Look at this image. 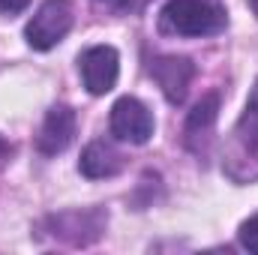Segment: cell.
Masks as SVG:
<instances>
[{"label": "cell", "mask_w": 258, "mask_h": 255, "mask_svg": "<svg viewBox=\"0 0 258 255\" xmlns=\"http://www.w3.org/2000/svg\"><path fill=\"white\" fill-rule=\"evenodd\" d=\"M111 135L117 141H129V144H147L150 135H153L150 108L135 96L117 99L111 105Z\"/></svg>", "instance_id": "cell-5"}, {"label": "cell", "mask_w": 258, "mask_h": 255, "mask_svg": "<svg viewBox=\"0 0 258 255\" xmlns=\"http://www.w3.org/2000/svg\"><path fill=\"white\" fill-rule=\"evenodd\" d=\"M237 237H240L243 249H249V252H255V255H258V213H255V216H249V219L240 225Z\"/></svg>", "instance_id": "cell-11"}, {"label": "cell", "mask_w": 258, "mask_h": 255, "mask_svg": "<svg viewBox=\"0 0 258 255\" xmlns=\"http://www.w3.org/2000/svg\"><path fill=\"white\" fill-rule=\"evenodd\" d=\"M30 6V0H0V15H18Z\"/></svg>", "instance_id": "cell-13"}, {"label": "cell", "mask_w": 258, "mask_h": 255, "mask_svg": "<svg viewBox=\"0 0 258 255\" xmlns=\"http://www.w3.org/2000/svg\"><path fill=\"white\" fill-rule=\"evenodd\" d=\"M45 225L51 228V234L57 240L72 243V246H87V243H93V240L102 237V231L108 225V216L99 207H90V210H63V213L48 216Z\"/></svg>", "instance_id": "cell-4"}, {"label": "cell", "mask_w": 258, "mask_h": 255, "mask_svg": "<svg viewBox=\"0 0 258 255\" xmlns=\"http://www.w3.org/2000/svg\"><path fill=\"white\" fill-rule=\"evenodd\" d=\"M12 153H15V147H12L6 138H0V168H3V165L12 159Z\"/></svg>", "instance_id": "cell-14"}, {"label": "cell", "mask_w": 258, "mask_h": 255, "mask_svg": "<svg viewBox=\"0 0 258 255\" xmlns=\"http://www.w3.org/2000/svg\"><path fill=\"white\" fill-rule=\"evenodd\" d=\"M123 165H126L123 153H120L114 144H108V141H93V144H87L84 153H81V162H78L81 174L90 177V180L114 177V174L123 171Z\"/></svg>", "instance_id": "cell-10"}, {"label": "cell", "mask_w": 258, "mask_h": 255, "mask_svg": "<svg viewBox=\"0 0 258 255\" xmlns=\"http://www.w3.org/2000/svg\"><path fill=\"white\" fill-rule=\"evenodd\" d=\"M96 3H99V6H111L114 0H96Z\"/></svg>", "instance_id": "cell-16"}, {"label": "cell", "mask_w": 258, "mask_h": 255, "mask_svg": "<svg viewBox=\"0 0 258 255\" xmlns=\"http://www.w3.org/2000/svg\"><path fill=\"white\" fill-rule=\"evenodd\" d=\"M246 3H249V9L255 12V18H258V0H246Z\"/></svg>", "instance_id": "cell-15"}, {"label": "cell", "mask_w": 258, "mask_h": 255, "mask_svg": "<svg viewBox=\"0 0 258 255\" xmlns=\"http://www.w3.org/2000/svg\"><path fill=\"white\" fill-rule=\"evenodd\" d=\"M78 69L84 78V87L93 96H105L108 90H114L117 75H120V57L111 45H93L78 57Z\"/></svg>", "instance_id": "cell-6"}, {"label": "cell", "mask_w": 258, "mask_h": 255, "mask_svg": "<svg viewBox=\"0 0 258 255\" xmlns=\"http://www.w3.org/2000/svg\"><path fill=\"white\" fill-rule=\"evenodd\" d=\"M225 24L228 12L219 0H168L159 12V30L168 36H213Z\"/></svg>", "instance_id": "cell-1"}, {"label": "cell", "mask_w": 258, "mask_h": 255, "mask_svg": "<svg viewBox=\"0 0 258 255\" xmlns=\"http://www.w3.org/2000/svg\"><path fill=\"white\" fill-rule=\"evenodd\" d=\"M72 135H75V111L69 105H54L45 114L42 126H39L36 147L45 156H57V153H63L66 147H69Z\"/></svg>", "instance_id": "cell-9"}, {"label": "cell", "mask_w": 258, "mask_h": 255, "mask_svg": "<svg viewBox=\"0 0 258 255\" xmlns=\"http://www.w3.org/2000/svg\"><path fill=\"white\" fill-rule=\"evenodd\" d=\"M216 117H219V93H207L201 96V102L195 105L186 117V126H183V141L186 147L204 156L210 141H213V126H216Z\"/></svg>", "instance_id": "cell-8"}, {"label": "cell", "mask_w": 258, "mask_h": 255, "mask_svg": "<svg viewBox=\"0 0 258 255\" xmlns=\"http://www.w3.org/2000/svg\"><path fill=\"white\" fill-rule=\"evenodd\" d=\"M150 75L153 81L162 87L165 99L171 105H180L189 93V84H192L195 66L189 57H177V54H165V57H153L150 60Z\"/></svg>", "instance_id": "cell-7"}, {"label": "cell", "mask_w": 258, "mask_h": 255, "mask_svg": "<svg viewBox=\"0 0 258 255\" xmlns=\"http://www.w3.org/2000/svg\"><path fill=\"white\" fill-rule=\"evenodd\" d=\"M69 27H72V6L66 0H45L36 9V15L27 21L24 36H27L30 48L48 51L69 33Z\"/></svg>", "instance_id": "cell-3"}, {"label": "cell", "mask_w": 258, "mask_h": 255, "mask_svg": "<svg viewBox=\"0 0 258 255\" xmlns=\"http://www.w3.org/2000/svg\"><path fill=\"white\" fill-rule=\"evenodd\" d=\"M147 3H150V0H114L111 6H114V9H120V12H126V15H135V12L147 9Z\"/></svg>", "instance_id": "cell-12"}, {"label": "cell", "mask_w": 258, "mask_h": 255, "mask_svg": "<svg viewBox=\"0 0 258 255\" xmlns=\"http://www.w3.org/2000/svg\"><path fill=\"white\" fill-rule=\"evenodd\" d=\"M225 171L240 183L258 177V81L252 87L243 117L231 129L228 150H225Z\"/></svg>", "instance_id": "cell-2"}]
</instances>
